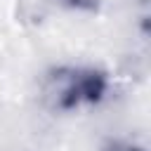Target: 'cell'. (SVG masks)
<instances>
[{"mask_svg": "<svg viewBox=\"0 0 151 151\" xmlns=\"http://www.w3.org/2000/svg\"><path fill=\"white\" fill-rule=\"evenodd\" d=\"M64 7L71 9H80V12H94L99 7V0H59Z\"/></svg>", "mask_w": 151, "mask_h": 151, "instance_id": "3", "label": "cell"}, {"mask_svg": "<svg viewBox=\"0 0 151 151\" xmlns=\"http://www.w3.org/2000/svg\"><path fill=\"white\" fill-rule=\"evenodd\" d=\"M111 78L97 66H54L42 76L40 94L50 111L71 113L83 106H97L106 99Z\"/></svg>", "mask_w": 151, "mask_h": 151, "instance_id": "1", "label": "cell"}, {"mask_svg": "<svg viewBox=\"0 0 151 151\" xmlns=\"http://www.w3.org/2000/svg\"><path fill=\"white\" fill-rule=\"evenodd\" d=\"M139 2H142V5H146V2H149V0H139Z\"/></svg>", "mask_w": 151, "mask_h": 151, "instance_id": "4", "label": "cell"}, {"mask_svg": "<svg viewBox=\"0 0 151 151\" xmlns=\"http://www.w3.org/2000/svg\"><path fill=\"white\" fill-rule=\"evenodd\" d=\"M101 151H146L142 144H137V142H127V139H111V142H106V146L101 149Z\"/></svg>", "mask_w": 151, "mask_h": 151, "instance_id": "2", "label": "cell"}]
</instances>
